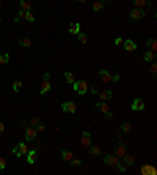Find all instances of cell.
Returning a JSON list of instances; mask_svg holds the SVG:
<instances>
[{
	"label": "cell",
	"instance_id": "obj_1",
	"mask_svg": "<svg viewBox=\"0 0 157 175\" xmlns=\"http://www.w3.org/2000/svg\"><path fill=\"white\" fill-rule=\"evenodd\" d=\"M72 88L74 89H76V92L77 94H80V95H83L85 92H86V91H88V85H86V81L85 80H76V81H74L72 83Z\"/></svg>",
	"mask_w": 157,
	"mask_h": 175
},
{
	"label": "cell",
	"instance_id": "obj_2",
	"mask_svg": "<svg viewBox=\"0 0 157 175\" xmlns=\"http://www.w3.org/2000/svg\"><path fill=\"white\" fill-rule=\"evenodd\" d=\"M96 108H98V109H101L102 113H104L108 119H112V117H113V116H112V113H110V108H108V105H107L105 102H98V103H96Z\"/></svg>",
	"mask_w": 157,
	"mask_h": 175
},
{
	"label": "cell",
	"instance_id": "obj_3",
	"mask_svg": "<svg viewBox=\"0 0 157 175\" xmlns=\"http://www.w3.org/2000/svg\"><path fill=\"white\" fill-rule=\"evenodd\" d=\"M61 109L63 111H66V113H76V109H77V106H76V103L74 102H63L61 103Z\"/></svg>",
	"mask_w": 157,
	"mask_h": 175
},
{
	"label": "cell",
	"instance_id": "obj_4",
	"mask_svg": "<svg viewBox=\"0 0 157 175\" xmlns=\"http://www.w3.org/2000/svg\"><path fill=\"white\" fill-rule=\"evenodd\" d=\"M118 163H119V161H118V158L115 156V155H110V153H108V155L104 156V164L110 166V167H115Z\"/></svg>",
	"mask_w": 157,
	"mask_h": 175
},
{
	"label": "cell",
	"instance_id": "obj_5",
	"mask_svg": "<svg viewBox=\"0 0 157 175\" xmlns=\"http://www.w3.org/2000/svg\"><path fill=\"white\" fill-rule=\"evenodd\" d=\"M36 135H38V131H36L35 127H27V130H25V139L27 141H35Z\"/></svg>",
	"mask_w": 157,
	"mask_h": 175
},
{
	"label": "cell",
	"instance_id": "obj_6",
	"mask_svg": "<svg viewBox=\"0 0 157 175\" xmlns=\"http://www.w3.org/2000/svg\"><path fill=\"white\" fill-rule=\"evenodd\" d=\"M145 14H146V13L143 11L141 8H135V10L131 11V19L138 20V19H143V17H145Z\"/></svg>",
	"mask_w": 157,
	"mask_h": 175
},
{
	"label": "cell",
	"instance_id": "obj_7",
	"mask_svg": "<svg viewBox=\"0 0 157 175\" xmlns=\"http://www.w3.org/2000/svg\"><path fill=\"white\" fill-rule=\"evenodd\" d=\"M131 108H132V111H141V109H145V102H143V99H135Z\"/></svg>",
	"mask_w": 157,
	"mask_h": 175
},
{
	"label": "cell",
	"instance_id": "obj_8",
	"mask_svg": "<svg viewBox=\"0 0 157 175\" xmlns=\"http://www.w3.org/2000/svg\"><path fill=\"white\" fill-rule=\"evenodd\" d=\"M122 44H124V50H126V52H134V50H137V44H135L132 39H126Z\"/></svg>",
	"mask_w": 157,
	"mask_h": 175
},
{
	"label": "cell",
	"instance_id": "obj_9",
	"mask_svg": "<svg viewBox=\"0 0 157 175\" xmlns=\"http://www.w3.org/2000/svg\"><path fill=\"white\" fill-rule=\"evenodd\" d=\"M82 145H83V147H90L91 145V135H90V131H83V135H82Z\"/></svg>",
	"mask_w": 157,
	"mask_h": 175
},
{
	"label": "cell",
	"instance_id": "obj_10",
	"mask_svg": "<svg viewBox=\"0 0 157 175\" xmlns=\"http://www.w3.org/2000/svg\"><path fill=\"white\" fill-rule=\"evenodd\" d=\"M99 77H101V80L104 81V83H110L112 81V75L108 74L105 69H102V71H99Z\"/></svg>",
	"mask_w": 157,
	"mask_h": 175
},
{
	"label": "cell",
	"instance_id": "obj_11",
	"mask_svg": "<svg viewBox=\"0 0 157 175\" xmlns=\"http://www.w3.org/2000/svg\"><path fill=\"white\" fill-rule=\"evenodd\" d=\"M35 161H36V150H29L27 152V163L35 164Z\"/></svg>",
	"mask_w": 157,
	"mask_h": 175
},
{
	"label": "cell",
	"instance_id": "obj_12",
	"mask_svg": "<svg viewBox=\"0 0 157 175\" xmlns=\"http://www.w3.org/2000/svg\"><path fill=\"white\" fill-rule=\"evenodd\" d=\"M52 89V86H50V83L47 81V80H44L43 81V85H41V89H39V94L41 95H44L46 92H49V91Z\"/></svg>",
	"mask_w": 157,
	"mask_h": 175
},
{
	"label": "cell",
	"instance_id": "obj_13",
	"mask_svg": "<svg viewBox=\"0 0 157 175\" xmlns=\"http://www.w3.org/2000/svg\"><path fill=\"white\" fill-rule=\"evenodd\" d=\"M112 97H113L112 91H101V92H99V99H101L102 102H105V100H110Z\"/></svg>",
	"mask_w": 157,
	"mask_h": 175
},
{
	"label": "cell",
	"instance_id": "obj_14",
	"mask_svg": "<svg viewBox=\"0 0 157 175\" xmlns=\"http://www.w3.org/2000/svg\"><path fill=\"white\" fill-rule=\"evenodd\" d=\"M19 5H20V10L22 11H32V2L30 0H20Z\"/></svg>",
	"mask_w": 157,
	"mask_h": 175
},
{
	"label": "cell",
	"instance_id": "obj_15",
	"mask_svg": "<svg viewBox=\"0 0 157 175\" xmlns=\"http://www.w3.org/2000/svg\"><path fill=\"white\" fill-rule=\"evenodd\" d=\"M17 44L20 47H30L32 45V39L30 38H17Z\"/></svg>",
	"mask_w": 157,
	"mask_h": 175
},
{
	"label": "cell",
	"instance_id": "obj_16",
	"mask_svg": "<svg viewBox=\"0 0 157 175\" xmlns=\"http://www.w3.org/2000/svg\"><path fill=\"white\" fill-rule=\"evenodd\" d=\"M16 147H17V150H19V153H20V156H22V155H27L29 149H27V144H25V142H19Z\"/></svg>",
	"mask_w": 157,
	"mask_h": 175
},
{
	"label": "cell",
	"instance_id": "obj_17",
	"mask_svg": "<svg viewBox=\"0 0 157 175\" xmlns=\"http://www.w3.org/2000/svg\"><path fill=\"white\" fill-rule=\"evenodd\" d=\"M143 58H145V61H146V63H151V61H154V60H155V52L148 50V52L145 53V57H143Z\"/></svg>",
	"mask_w": 157,
	"mask_h": 175
},
{
	"label": "cell",
	"instance_id": "obj_18",
	"mask_svg": "<svg viewBox=\"0 0 157 175\" xmlns=\"http://www.w3.org/2000/svg\"><path fill=\"white\" fill-rule=\"evenodd\" d=\"M69 33H71V34H77V33H80V24H77V22L71 24V27H69Z\"/></svg>",
	"mask_w": 157,
	"mask_h": 175
},
{
	"label": "cell",
	"instance_id": "obj_19",
	"mask_svg": "<svg viewBox=\"0 0 157 175\" xmlns=\"http://www.w3.org/2000/svg\"><path fill=\"white\" fill-rule=\"evenodd\" d=\"M65 80H66L68 83H71V85H72V83L76 81V75H74L72 72H65Z\"/></svg>",
	"mask_w": 157,
	"mask_h": 175
},
{
	"label": "cell",
	"instance_id": "obj_20",
	"mask_svg": "<svg viewBox=\"0 0 157 175\" xmlns=\"http://www.w3.org/2000/svg\"><path fill=\"white\" fill-rule=\"evenodd\" d=\"M61 158H63L65 161H71L72 159V152H69V150H61Z\"/></svg>",
	"mask_w": 157,
	"mask_h": 175
},
{
	"label": "cell",
	"instance_id": "obj_21",
	"mask_svg": "<svg viewBox=\"0 0 157 175\" xmlns=\"http://www.w3.org/2000/svg\"><path fill=\"white\" fill-rule=\"evenodd\" d=\"M10 61V53H0V66L6 64Z\"/></svg>",
	"mask_w": 157,
	"mask_h": 175
},
{
	"label": "cell",
	"instance_id": "obj_22",
	"mask_svg": "<svg viewBox=\"0 0 157 175\" xmlns=\"http://www.w3.org/2000/svg\"><path fill=\"white\" fill-rule=\"evenodd\" d=\"M124 155H126V147L122 145V144H119L118 149H116V156H121V158H122Z\"/></svg>",
	"mask_w": 157,
	"mask_h": 175
},
{
	"label": "cell",
	"instance_id": "obj_23",
	"mask_svg": "<svg viewBox=\"0 0 157 175\" xmlns=\"http://www.w3.org/2000/svg\"><path fill=\"white\" fill-rule=\"evenodd\" d=\"M122 161H124V163H126L127 166H132V164H134V161H135V158H134V156H131V155H124V156H122Z\"/></svg>",
	"mask_w": 157,
	"mask_h": 175
},
{
	"label": "cell",
	"instance_id": "obj_24",
	"mask_svg": "<svg viewBox=\"0 0 157 175\" xmlns=\"http://www.w3.org/2000/svg\"><path fill=\"white\" fill-rule=\"evenodd\" d=\"M102 8H104V2H101V0H99V2H94V5H93V10L94 11H101Z\"/></svg>",
	"mask_w": 157,
	"mask_h": 175
},
{
	"label": "cell",
	"instance_id": "obj_25",
	"mask_svg": "<svg viewBox=\"0 0 157 175\" xmlns=\"http://www.w3.org/2000/svg\"><path fill=\"white\" fill-rule=\"evenodd\" d=\"M131 128H132V125L129 124V122H124V124L121 125V131L122 133H129V131H131Z\"/></svg>",
	"mask_w": 157,
	"mask_h": 175
},
{
	"label": "cell",
	"instance_id": "obj_26",
	"mask_svg": "<svg viewBox=\"0 0 157 175\" xmlns=\"http://www.w3.org/2000/svg\"><path fill=\"white\" fill-rule=\"evenodd\" d=\"M141 172L143 174H155V169H154V167H149V166H143Z\"/></svg>",
	"mask_w": 157,
	"mask_h": 175
},
{
	"label": "cell",
	"instance_id": "obj_27",
	"mask_svg": "<svg viewBox=\"0 0 157 175\" xmlns=\"http://www.w3.org/2000/svg\"><path fill=\"white\" fill-rule=\"evenodd\" d=\"M20 88H22V81H14L13 83V91H14V92H19Z\"/></svg>",
	"mask_w": 157,
	"mask_h": 175
},
{
	"label": "cell",
	"instance_id": "obj_28",
	"mask_svg": "<svg viewBox=\"0 0 157 175\" xmlns=\"http://www.w3.org/2000/svg\"><path fill=\"white\" fill-rule=\"evenodd\" d=\"M77 34H79V41H80L82 44H86L88 42V36H86L85 33H77Z\"/></svg>",
	"mask_w": 157,
	"mask_h": 175
},
{
	"label": "cell",
	"instance_id": "obj_29",
	"mask_svg": "<svg viewBox=\"0 0 157 175\" xmlns=\"http://www.w3.org/2000/svg\"><path fill=\"white\" fill-rule=\"evenodd\" d=\"M25 20H29V22H35V16H33L32 11H27L25 13Z\"/></svg>",
	"mask_w": 157,
	"mask_h": 175
},
{
	"label": "cell",
	"instance_id": "obj_30",
	"mask_svg": "<svg viewBox=\"0 0 157 175\" xmlns=\"http://www.w3.org/2000/svg\"><path fill=\"white\" fill-rule=\"evenodd\" d=\"M90 153H91V155H99V153H101V147L93 145V147H91V150H90Z\"/></svg>",
	"mask_w": 157,
	"mask_h": 175
},
{
	"label": "cell",
	"instance_id": "obj_31",
	"mask_svg": "<svg viewBox=\"0 0 157 175\" xmlns=\"http://www.w3.org/2000/svg\"><path fill=\"white\" fill-rule=\"evenodd\" d=\"M39 124H41V121H39V119H38V117H33V119H32V121H30V125H32V127H35V128L38 127V125H39Z\"/></svg>",
	"mask_w": 157,
	"mask_h": 175
},
{
	"label": "cell",
	"instance_id": "obj_32",
	"mask_svg": "<svg viewBox=\"0 0 157 175\" xmlns=\"http://www.w3.org/2000/svg\"><path fill=\"white\" fill-rule=\"evenodd\" d=\"M134 3L137 8H141V6H145L146 5V0H134Z\"/></svg>",
	"mask_w": 157,
	"mask_h": 175
},
{
	"label": "cell",
	"instance_id": "obj_33",
	"mask_svg": "<svg viewBox=\"0 0 157 175\" xmlns=\"http://www.w3.org/2000/svg\"><path fill=\"white\" fill-rule=\"evenodd\" d=\"M5 167H6V161H5L2 156H0V171H3Z\"/></svg>",
	"mask_w": 157,
	"mask_h": 175
},
{
	"label": "cell",
	"instance_id": "obj_34",
	"mask_svg": "<svg viewBox=\"0 0 157 175\" xmlns=\"http://www.w3.org/2000/svg\"><path fill=\"white\" fill-rule=\"evenodd\" d=\"M115 167H116V169H118L119 172H126V166H122V164H119V163H118L116 166H115Z\"/></svg>",
	"mask_w": 157,
	"mask_h": 175
},
{
	"label": "cell",
	"instance_id": "obj_35",
	"mask_svg": "<svg viewBox=\"0 0 157 175\" xmlns=\"http://www.w3.org/2000/svg\"><path fill=\"white\" fill-rule=\"evenodd\" d=\"M46 130V125L44 124H39L38 127H36V131H44Z\"/></svg>",
	"mask_w": 157,
	"mask_h": 175
},
{
	"label": "cell",
	"instance_id": "obj_36",
	"mask_svg": "<svg viewBox=\"0 0 157 175\" xmlns=\"http://www.w3.org/2000/svg\"><path fill=\"white\" fill-rule=\"evenodd\" d=\"M149 72H151L152 75H155V72H157V66H155V64H152V66H151V69H149Z\"/></svg>",
	"mask_w": 157,
	"mask_h": 175
},
{
	"label": "cell",
	"instance_id": "obj_37",
	"mask_svg": "<svg viewBox=\"0 0 157 175\" xmlns=\"http://www.w3.org/2000/svg\"><path fill=\"white\" fill-rule=\"evenodd\" d=\"M71 161H72V166H80L82 164L80 159H71Z\"/></svg>",
	"mask_w": 157,
	"mask_h": 175
},
{
	"label": "cell",
	"instance_id": "obj_38",
	"mask_svg": "<svg viewBox=\"0 0 157 175\" xmlns=\"http://www.w3.org/2000/svg\"><path fill=\"white\" fill-rule=\"evenodd\" d=\"M122 44V38H116L115 39V45H121Z\"/></svg>",
	"mask_w": 157,
	"mask_h": 175
},
{
	"label": "cell",
	"instance_id": "obj_39",
	"mask_svg": "<svg viewBox=\"0 0 157 175\" xmlns=\"http://www.w3.org/2000/svg\"><path fill=\"white\" fill-rule=\"evenodd\" d=\"M152 41H154L152 38H151V39H148V41H146V42H145V45H146V47L149 48V47H151V44H152Z\"/></svg>",
	"mask_w": 157,
	"mask_h": 175
},
{
	"label": "cell",
	"instance_id": "obj_40",
	"mask_svg": "<svg viewBox=\"0 0 157 175\" xmlns=\"http://www.w3.org/2000/svg\"><path fill=\"white\" fill-rule=\"evenodd\" d=\"M118 80H119V75H118V74L112 75V81H118Z\"/></svg>",
	"mask_w": 157,
	"mask_h": 175
},
{
	"label": "cell",
	"instance_id": "obj_41",
	"mask_svg": "<svg viewBox=\"0 0 157 175\" xmlns=\"http://www.w3.org/2000/svg\"><path fill=\"white\" fill-rule=\"evenodd\" d=\"M43 78H44V80H47V81H49V78H50V74H49V72H46V74L43 75Z\"/></svg>",
	"mask_w": 157,
	"mask_h": 175
},
{
	"label": "cell",
	"instance_id": "obj_42",
	"mask_svg": "<svg viewBox=\"0 0 157 175\" xmlns=\"http://www.w3.org/2000/svg\"><path fill=\"white\" fill-rule=\"evenodd\" d=\"M3 130H5V125H3V122H2V121H0V133H2Z\"/></svg>",
	"mask_w": 157,
	"mask_h": 175
},
{
	"label": "cell",
	"instance_id": "obj_43",
	"mask_svg": "<svg viewBox=\"0 0 157 175\" xmlns=\"http://www.w3.org/2000/svg\"><path fill=\"white\" fill-rule=\"evenodd\" d=\"M90 91H91V94H98V89L96 88H90Z\"/></svg>",
	"mask_w": 157,
	"mask_h": 175
},
{
	"label": "cell",
	"instance_id": "obj_44",
	"mask_svg": "<svg viewBox=\"0 0 157 175\" xmlns=\"http://www.w3.org/2000/svg\"><path fill=\"white\" fill-rule=\"evenodd\" d=\"M77 2H79V3H83V2H86V0H77Z\"/></svg>",
	"mask_w": 157,
	"mask_h": 175
},
{
	"label": "cell",
	"instance_id": "obj_45",
	"mask_svg": "<svg viewBox=\"0 0 157 175\" xmlns=\"http://www.w3.org/2000/svg\"><path fill=\"white\" fill-rule=\"evenodd\" d=\"M0 6H2V0H0Z\"/></svg>",
	"mask_w": 157,
	"mask_h": 175
},
{
	"label": "cell",
	"instance_id": "obj_46",
	"mask_svg": "<svg viewBox=\"0 0 157 175\" xmlns=\"http://www.w3.org/2000/svg\"><path fill=\"white\" fill-rule=\"evenodd\" d=\"M0 20H2V16H0Z\"/></svg>",
	"mask_w": 157,
	"mask_h": 175
},
{
	"label": "cell",
	"instance_id": "obj_47",
	"mask_svg": "<svg viewBox=\"0 0 157 175\" xmlns=\"http://www.w3.org/2000/svg\"><path fill=\"white\" fill-rule=\"evenodd\" d=\"M110 2H112V0H110Z\"/></svg>",
	"mask_w": 157,
	"mask_h": 175
}]
</instances>
